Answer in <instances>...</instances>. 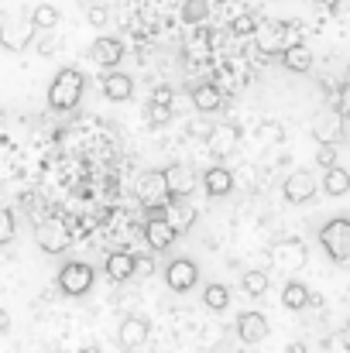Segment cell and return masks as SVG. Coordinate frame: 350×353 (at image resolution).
Instances as JSON below:
<instances>
[{"label": "cell", "instance_id": "1f68e13d", "mask_svg": "<svg viewBox=\"0 0 350 353\" xmlns=\"http://www.w3.org/2000/svg\"><path fill=\"white\" fill-rule=\"evenodd\" d=\"M86 17H90V24H93V28H104V24H107V7H104V3H90Z\"/></svg>", "mask_w": 350, "mask_h": 353}, {"label": "cell", "instance_id": "603a6c76", "mask_svg": "<svg viewBox=\"0 0 350 353\" xmlns=\"http://www.w3.org/2000/svg\"><path fill=\"white\" fill-rule=\"evenodd\" d=\"M193 103H196L200 114H213V110L220 107V90H217L213 83H203V86L193 90Z\"/></svg>", "mask_w": 350, "mask_h": 353}, {"label": "cell", "instance_id": "e575fe53", "mask_svg": "<svg viewBox=\"0 0 350 353\" xmlns=\"http://www.w3.org/2000/svg\"><path fill=\"white\" fill-rule=\"evenodd\" d=\"M168 117H172L168 107H155V103H151V123H168Z\"/></svg>", "mask_w": 350, "mask_h": 353}, {"label": "cell", "instance_id": "60d3db41", "mask_svg": "<svg viewBox=\"0 0 350 353\" xmlns=\"http://www.w3.org/2000/svg\"><path fill=\"white\" fill-rule=\"evenodd\" d=\"M124 353H127V350H124Z\"/></svg>", "mask_w": 350, "mask_h": 353}, {"label": "cell", "instance_id": "ab89813d", "mask_svg": "<svg viewBox=\"0 0 350 353\" xmlns=\"http://www.w3.org/2000/svg\"><path fill=\"white\" fill-rule=\"evenodd\" d=\"M79 353H104V350H100V347H83Z\"/></svg>", "mask_w": 350, "mask_h": 353}, {"label": "cell", "instance_id": "7a4b0ae2", "mask_svg": "<svg viewBox=\"0 0 350 353\" xmlns=\"http://www.w3.org/2000/svg\"><path fill=\"white\" fill-rule=\"evenodd\" d=\"M254 41H257L261 52H268V55L278 52L282 55L289 45L299 41V28L292 21H268V24H257L254 28Z\"/></svg>", "mask_w": 350, "mask_h": 353}, {"label": "cell", "instance_id": "5b68a950", "mask_svg": "<svg viewBox=\"0 0 350 353\" xmlns=\"http://www.w3.org/2000/svg\"><path fill=\"white\" fill-rule=\"evenodd\" d=\"M93 268L86 264V261H69V264H62V271H59V288L66 292V295H72V299H79V295H86L90 288H93Z\"/></svg>", "mask_w": 350, "mask_h": 353}, {"label": "cell", "instance_id": "2e32d148", "mask_svg": "<svg viewBox=\"0 0 350 353\" xmlns=\"http://www.w3.org/2000/svg\"><path fill=\"white\" fill-rule=\"evenodd\" d=\"M203 189H206V196L210 199H224V196H231L233 189V175L227 172V168H206L203 172Z\"/></svg>", "mask_w": 350, "mask_h": 353}, {"label": "cell", "instance_id": "44dd1931", "mask_svg": "<svg viewBox=\"0 0 350 353\" xmlns=\"http://www.w3.org/2000/svg\"><path fill=\"white\" fill-rule=\"evenodd\" d=\"M309 288L302 285V281H289L285 288H282V305L285 309H292V312H299V309H306L309 305Z\"/></svg>", "mask_w": 350, "mask_h": 353}, {"label": "cell", "instance_id": "e0dca14e", "mask_svg": "<svg viewBox=\"0 0 350 353\" xmlns=\"http://www.w3.org/2000/svg\"><path fill=\"white\" fill-rule=\"evenodd\" d=\"M104 271H107V278H114V281L134 278V250H110L107 261H104Z\"/></svg>", "mask_w": 350, "mask_h": 353}, {"label": "cell", "instance_id": "52a82bcc", "mask_svg": "<svg viewBox=\"0 0 350 353\" xmlns=\"http://www.w3.org/2000/svg\"><path fill=\"white\" fill-rule=\"evenodd\" d=\"M137 199L144 210H158L168 203V189H165V175L162 172H144L137 182Z\"/></svg>", "mask_w": 350, "mask_h": 353}, {"label": "cell", "instance_id": "74e56055", "mask_svg": "<svg viewBox=\"0 0 350 353\" xmlns=\"http://www.w3.org/2000/svg\"><path fill=\"white\" fill-rule=\"evenodd\" d=\"M285 353H306V343H289V350Z\"/></svg>", "mask_w": 350, "mask_h": 353}, {"label": "cell", "instance_id": "ffe728a7", "mask_svg": "<svg viewBox=\"0 0 350 353\" xmlns=\"http://www.w3.org/2000/svg\"><path fill=\"white\" fill-rule=\"evenodd\" d=\"M175 230L165 223V220H148L144 223V240H148V247L151 250H168L172 243H175Z\"/></svg>", "mask_w": 350, "mask_h": 353}, {"label": "cell", "instance_id": "4dcf8cb0", "mask_svg": "<svg viewBox=\"0 0 350 353\" xmlns=\"http://www.w3.org/2000/svg\"><path fill=\"white\" fill-rule=\"evenodd\" d=\"M316 161H320L323 168H333V165H337V144H333V141H323V144L316 148Z\"/></svg>", "mask_w": 350, "mask_h": 353}, {"label": "cell", "instance_id": "ac0fdd59", "mask_svg": "<svg viewBox=\"0 0 350 353\" xmlns=\"http://www.w3.org/2000/svg\"><path fill=\"white\" fill-rule=\"evenodd\" d=\"M104 97L114 100V103L130 100V97H134V79H130L127 72H110V76H104Z\"/></svg>", "mask_w": 350, "mask_h": 353}, {"label": "cell", "instance_id": "ba28073f", "mask_svg": "<svg viewBox=\"0 0 350 353\" xmlns=\"http://www.w3.org/2000/svg\"><path fill=\"white\" fill-rule=\"evenodd\" d=\"M148 336H151V326H148L144 316H127V319L120 323V330H117V343H120L127 353H134L137 347H144Z\"/></svg>", "mask_w": 350, "mask_h": 353}, {"label": "cell", "instance_id": "9a60e30c", "mask_svg": "<svg viewBox=\"0 0 350 353\" xmlns=\"http://www.w3.org/2000/svg\"><path fill=\"white\" fill-rule=\"evenodd\" d=\"M175 234H182V230H189L193 223H196V210L186 203V199H168V206H165V216H162Z\"/></svg>", "mask_w": 350, "mask_h": 353}, {"label": "cell", "instance_id": "836d02e7", "mask_svg": "<svg viewBox=\"0 0 350 353\" xmlns=\"http://www.w3.org/2000/svg\"><path fill=\"white\" fill-rule=\"evenodd\" d=\"M151 271H155L151 257H137V254H134V278H137V274H151Z\"/></svg>", "mask_w": 350, "mask_h": 353}, {"label": "cell", "instance_id": "f546056e", "mask_svg": "<svg viewBox=\"0 0 350 353\" xmlns=\"http://www.w3.org/2000/svg\"><path fill=\"white\" fill-rule=\"evenodd\" d=\"M14 234H17V227H14V213L0 206V247H7V243L14 240Z\"/></svg>", "mask_w": 350, "mask_h": 353}, {"label": "cell", "instance_id": "83f0119b", "mask_svg": "<svg viewBox=\"0 0 350 353\" xmlns=\"http://www.w3.org/2000/svg\"><path fill=\"white\" fill-rule=\"evenodd\" d=\"M206 14H210L206 0H186L182 3V21L186 24H200V21H206Z\"/></svg>", "mask_w": 350, "mask_h": 353}, {"label": "cell", "instance_id": "30bf717a", "mask_svg": "<svg viewBox=\"0 0 350 353\" xmlns=\"http://www.w3.org/2000/svg\"><path fill=\"white\" fill-rule=\"evenodd\" d=\"M271 257H275V264H278L282 271H295V268H302V264H306L309 250H306V243H302V240H295V236H292V240L275 243Z\"/></svg>", "mask_w": 350, "mask_h": 353}, {"label": "cell", "instance_id": "d6986e66", "mask_svg": "<svg viewBox=\"0 0 350 353\" xmlns=\"http://www.w3.org/2000/svg\"><path fill=\"white\" fill-rule=\"evenodd\" d=\"M282 65H285L289 72L302 76V72H309V69H313V52H309L302 41H295V45H289V48L282 52Z\"/></svg>", "mask_w": 350, "mask_h": 353}, {"label": "cell", "instance_id": "f35d334b", "mask_svg": "<svg viewBox=\"0 0 350 353\" xmlns=\"http://www.w3.org/2000/svg\"><path fill=\"white\" fill-rule=\"evenodd\" d=\"M320 7H337V3H344V0H316Z\"/></svg>", "mask_w": 350, "mask_h": 353}, {"label": "cell", "instance_id": "cb8c5ba5", "mask_svg": "<svg viewBox=\"0 0 350 353\" xmlns=\"http://www.w3.org/2000/svg\"><path fill=\"white\" fill-rule=\"evenodd\" d=\"M59 17H62V14H59V7H55V3H38V7L31 10V17H28V21L35 24V31H52V28L59 24Z\"/></svg>", "mask_w": 350, "mask_h": 353}, {"label": "cell", "instance_id": "4fadbf2b", "mask_svg": "<svg viewBox=\"0 0 350 353\" xmlns=\"http://www.w3.org/2000/svg\"><path fill=\"white\" fill-rule=\"evenodd\" d=\"M90 59L97 65H104V69H114V65L124 62V41H117V38H97L90 45Z\"/></svg>", "mask_w": 350, "mask_h": 353}, {"label": "cell", "instance_id": "3957f363", "mask_svg": "<svg viewBox=\"0 0 350 353\" xmlns=\"http://www.w3.org/2000/svg\"><path fill=\"white\" fill-rule=\"evenodd\" d=\"M35 24L21 14H3L0 17V48L7 52H24L31 41H35Z\"/></svg>", "mask_w": 350, "mask_h": 353}, {"label": "cell", "instance_id": "7402d4cb", "mask_svg": "<svg viewBox=\"0 0 350 353\" xmlns=\"http://www.w3.org/2000/svg\"><path fill=\"white\" fill-rule=\"evenodd\" d=\"M323 192H327V196H347V192H350L347 168H340V165L327 168V175H323Z\"/></svg>", "mask_w": 350, "mask_h": 353}, {"label": "cell", "instance_id": "5bb4252c", "mask_svg": "<svg viewBox=\"0 0 350 353\" xmlns=\"http://www.w3.org/2000/svg\"><path fill=\"white\" fill-rule=\"evenodd\" d=\"M237 144H240V127L237 123H217L213 130H210V148H213V154H220V158H227L237 151Z\"/></svg>", "mask_w": 350, "mask_h": 353}, {"label": "cell", "instance_id": "6da1fadb", "mask_svg": "<svg viewBox=\"0 0 350 353\" xmlns=\"http://www.w3.org/2000/svg\"><path fill=\"white\" fill-rule=\"evenodd\" d=\"M83 72L79 69H59L55 72V79H52V86H48V107L52 110H72L76 103H79V97H83Z\"/></svg>", "mask_w": 350, "mask_h": 353}, {"label": "cell", "instance_id": "8d00e7d4", "mask_svg": "<svg viewBox=\"0 0 350 353\" xmlns=\"http://www.w3.org/2000/svg\"><path fill=\"white\" fill-rule=\"evenodd\" d=\"M7 330H10V312L0 309V333H7Z\"/></svg>", "mask_w": 350, "mask_h": 353}, {"label": "cell", "instance_id": "484cf974", "mask_svg": "<svg viewBox=\"0 0 350 353\" xmlns=\"http://www.w3.org/2000/svg\"><path fill=\"white\" fill-rule=\"evenodd\" d=\"M203 305L213 309V312H224V309L231 305V292H227V285H206V288H203Z\"/></svg>", "mask_w": 350, "mask_h": 353}, {"label": "cell", "instance_id": "8992f818", "mask_svg": "<svg viewBox=\"0 0 350 353\" xmlns=\"http://www.w3.org/2000/svg\"><path fill=\"white\" fill-rule=\"evenodd\" d=\"M165 281H168V288L179 292V295L193 292L196 281H200V268H196V261H189V257H175V261L165 268Z\"/></svg>", "mask_w": 350, "mask_h": 353}, {"label": "cell", "instance_id": "8fae6325", "mask_svg": "<svg viewBox=\"0 0 350 353\" xmlns=\"http://www.w3.org/2000/svg\"><path fill=\"white\" fill-rule=\"evenodd\" d=\"M268 333H271V326H268V319L261 316V312H240L237 316V336L244 340V343H261V340H268Z\"/></svg>", "mask_w": 350, "mask_h": 353}, {"label": "cell", "instance_id": "d4e9b609", "mask_svg": "<svg viewBox=\"0 0 350 353\" xmlns=\"http://www.w3.org/2000/svg\"><path fill=\"white\" fill-rule=\"evenodd\" d=\"M66 240H69V236L59 230V223H48V227L41 223V227H38V243H41L48 254H59V250L66 247Z\"/></svg>", "mask_w": 350, "mask_h": 353}, {"label": "cell", "instance_id": "277c9868", "mask_svg": "<svg viewBox=\"0 0 350 353\" xmlns=\"http://www.w3.org/2000/svg\"><path fill=\"white\" fill-rule=\"evenodd\" d=\"M320 243H323V250H327L337 264H347L350 261V220L347 216H333V220L320 230Z\"/></svg>", "mask_w": 350, "mask_h": 353}, {"label": "cell", "instance_id": "4316f807", "mask_svg": "<svg viewBox=\"0 0 350 353\" xmlns=\"http://www.w3.org/2000/svg\"><path fill=\"white\" fill-rule=\"evenodd\" d=\"M268 285H271V278H268L264 271H247V274L240 278V288H244L251 299H261V295L268 292Z\"/></svg>", "mask_w": 350, "mask_h": 353}, {"label": "cell", "instance_id": "7c38bea8", "mask_svg": "<svg viewBox=\"0 0 350 353\" xmlns=\"http://www.w3.org/2000/svg\"><path fill=\"white\" fill-rule=\"evenodd\" d=\"M162 175H165L168 199H182V196H189L193 185H196V175H193V168H186V165H172V168H165Z\"/></svg>", "mask_w": 350, "mask_h": 353}, {"label": "cell", "instance_id": "9c48e42d", "mask_svg": "<svg viewBox=\"0 0 350 353\" xmlns=\"http://www.w3.org/2000/svg\"><path fill=\"white\" fill-rule=\"evenodd\" d=\"M316 189H320V185H316V175H313V172H292V175L282 182V196H285L289 203H295V206H299V203H309V199L316 196Z\"/></svg>", "mask_w": 350, "mask_h": 353}, {"label": "cell", "instance_id": "f1b7e54d", "mask_svg": "<svg viewBox=\"0 0 350 353\" xmlns=\"http://www.w3.org/2000/svg\"><path fill=\"white\" fill-rule=\"evenodd\" d=\"M254 28H257V17L254 14H240V17H233V24H231V31L237 38H251Z\"/></svg>", "mask_w": 350, "mask_h": 353}, {"label": "cell", "instance_id": "d6a6232c", "mask_svg": "<svg viewBox=\"0 0 350 353\" xmlns=\"http://www.w3.org/2000/svg\"><path fill=\"white\" fill-rule=\"evenodd\" d=\"M151 103H155V107H168V103H172V90H168V86H158V90L151 93Z\"/></svg>", "mask_w": 350, "mask_h": 353}, {"label": "cell", "instance_id": "d590c367", "mask_svg": "<svg viewBox=\"0 0 350 353\" xmlns=\"http://www.w3.org/2000/svg\"><path fill=\"white\" fill-rule=\"evenodd\" d=\"M264 134H271V141H275V144H282V137H285L278 123H268V127H264Z\"/></svg>", "mask_w": 350, "mask_h": 353}]
</instances>
